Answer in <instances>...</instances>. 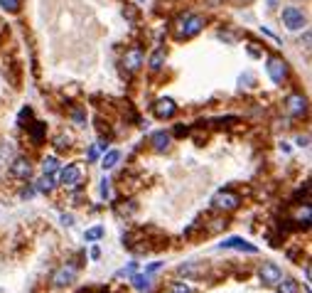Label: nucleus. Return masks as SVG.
Returning <instances> with one entry per match:
<instances>
[{"mask_svg": "<svg viewBox=\"0 0 312 293\" xmlns=\"http://www.w3.org/2000/svg\"><path fill=\"white\" fill-rule=\"evenodd\" d=\"M204 27V17L197 15V12H185L180 20H177V37L180 40H189L194 35H199Z\"/></svg>", "mask_w": 312, "mask_h": 293, "instance_id": "f257e3e1", "label": "nucleus"}, {"mask_svg": "<svg viewBox=\"0 0 312 293\" xmlns=\"http://www.w3.org/2000/svg\"><path fill=\"white\" fill-rule=\"evenodd\" d=\"M258 279H260L265 286H278L280 279H283V271L278 269V264H273V261H263L260 269H258Z\"/></svg>", "mask_w": 312, "mask_h": 293, "instance_id": "f03ea898", "label": "nucleus"}, {"mask_svg": "<svg viewBox=\"0 0 312 293\" xmlns=\"http://www.w3.org/2000/svg\"><path fill=\"white\" fill-rule=\"evenodd\" d=\"M265 69H268V76H270L275 84H283V81L288 79V62H285L283 57H278V55L268 59Z\"/></svg>", "mask_w": 312, "mask_h": 293, "instance_id": "7ed1b4c3", "label": "nucleus"}, {"mask_svg": "<svg viewBox=\"0 0 312 293\" xmlns=\"http://www.w3.org/2000/svg\"><path fill=\"white\" fill-rule=\"evenodd\" d=\"M283 25L288 30H303L308 25V17L303 15V10H298L295 5H290V7L283 10Z\"/></svg>", "mask_w": 312, "mask_h": 293, "instance_id": "20e7f679", "label": "nucleus"}, {"mask_svg": "<svg viewBox=\"0 0 312 293\" xmlns=\"http://www.w3.org/2000/svg\"><path fill=\"white\" fill-rule=\"evenodd\" d=\"M239 205H241V197H239L236 192H231V190H221V192L214 195V207H216V210L231 212V210H236Z\"/></svg>", "mask_w": 312, "mask_h": 293, "instance_id": "39448f33", "label": "nucleus"}, {"mask_svg": "<svg viewBox=\"0 0 312 293\" xmlns=\"http://www.w3.org/2000/svg\"><path fill=\"white\" fill-rule=\"evenodd\" d=\"M285 109H288L290 116L300 118V116L308 114V99H305L303 94H290V96L285 99Z\"/></svg>", "mask_w": 312, "mask_h": 293, "instance_id": "423d86ee", "label": "nucleus"}, {"mask_svg": "<svg viewBox=\"0 0 312 293\" xmlns=\"http://www.w3.org/2000/svg\"><path fill=\"white\" fill-rule=\"evenodd\" d=\"M143 62H145V55H143L140 47H130V50H125V55H123L125 72H138V69L143 67Z\"/></svg>", "mask_w": 312, "mask_h": 293, "instance_id": "0eeeda50", "label": "nucleus"}, {"mask_svg": "<svg viewBox=\"0 0 312 293\" xmlns=\"http://www.w3.org/2000/svg\"><path fill=\"white\" fill-rule=\"evenodd\" d=\"M76 271H79V266H76V264H66V266H62L59 271H54V276H52V284H54L57 289L69 286V284L76 279Z\"/></svg>", "mask_w": 312, "mask_h": 293, "instance_id": "6e6552de", "label": "nucleus"}, {"mask_svg": "<svg viewBox=\"0 0 312 293\" xmlns=\"http://www.w3.org/2000/svg\"><path fill=\"white\" fill-rule=\"evenodd\" d=\"M153 114L157 116V118H172L175 114H177V104L172 101V99H157L155 104H153Z\"/></svg>", "mask_w": 312, "mask_h": 293, "instance_id": "1a4fd4ad", "label": "nucleus"}, {"mask_svg": "<svg viewBox=\"0 0 312 293\" xmlns=\"http://www.w3.org/2000/svg\"><path fill=\"white\" fill-rule=\"evenodd\" d=\"M10 175L17 177V180H27V177L32 175L30 160H27V158H15V160H10Z\"/></svg>", "mask_w": 312, "mask_h": 293, "instance_id": "9d476101", "label": "nucleus"}, {"mask_svg": "<svg viewBox=\"0 0 312 293\" xmlns=\"http://www.w3.org/2000/svg\"><path fill=\"white\" fill-rule=\"evenodd\" d=\"M219 246H221V249H236V251H246V254H258V246H253V244H249V241H244L241 236L224 239Z\"/></svg>", "mask_w": 312, "mask_h": 293, "instance_id": "9b49d317", "label": "nucleus"}, {"mask_svg": "<svg viewBox=\"0 0 312 293\" xmlns=\"http://www.w3.org/2000/svg\"><path fill=\"white\" fill-rule=\"evenodd\" d=\"M59 182H62L64 187H76V185L81 182V170H79L76 165H69V168H64L62 175H59Z\"/></svg>", "mask_w": 312, "mask_h": 293, "instance_id": "f8f14e48", "label": "nucleus"}, {"mask_svg": "<svg viewBox=\"0 0 312 293\" xmlns=\"http://www.w3.org/2000/svg\"><path fill=\"white\" fill-rule=\"evenodd\" d=\"M150 143H153V148H155L157 153H162V150H167V148L172 146V136L165 133V131H157V133H153Z\"/></svg>", "mask_w": 312, "mask_h": 293, "instance_id": "ddd939ff", "label": "nucleus"}, {"mask_svg": "<svg viewBox=\"0 0 312 293\" xmlns=\"http://www.w3.org/2000/svg\"><path fill=\"white\" fill-rule=\"evenodd\" d=\"M180 274L185 279H197L199 274H204V264H185V266H180Z\"/></svg>", "mask_w": 312, "mask_h": 293, "instance_id": "4468645a", "label": "nucleus"}, {"mask_svg": "<svg viewBox=\"0 0 312 293\" xmlns=\"http://www.w3.org/2000/svg\"><path fill=\"white\" fill-rule=\"evenodd\" d=\"M148 64H150V69H153V72H160V69H162V64H165V50H155Z\"/></svg>", "mask_w": 312, "mask_h": 293, "instance_id": "2eb2a0df", "label": "nucleus"}, {"mask_svg": "<svg viewBox=\"0 0 312 293\" xmlns=\"http://www.w3.org/2000/svg\"><path fill=\"white\" fill-rule=\"evenodd\" d=\"M118 160H121V153H118V150H108V153L104 155V160H101V168H104V170H111V168H116Z\"/></svg>", "mask_w": 312, "mask_h": 293, "instance_id": "dca6fc26", "label": "nucleus"}, {"mask_svg": "<svg viewBox=\"0 0 312 293\" xmlns=\"http://www.w3.org/2000/svg\"><path fill=\"white\" fill-rule=\"evenodd\" d=\"M54 187H57V182H54L52 173H45V177H40V182H37V190L40 192H52Z\"/></svg>", "mask_w": 312, "mask_h": 293, "instance_id": "f3484780", "label": "nucleus"}, {"mask_svg": "<svg viewBox=\"0 0 312 293\" xmlns=\"http://www.w3.org/2000/svg\"><path fill=\"white\" fill-rule=\"evenodd\" d=\"M280 293H300V286H298V281H293V279H280Z\"/></svg>", "mask_w": 312, "mask_h": 293, "instance_id": "a211bd4d", "label": "nucleus"}, {"mask_svg": "<svg viewBox=\"0 0 312 293\" xmlns=\"http://www.w3.org/2000/svg\"><path fill=\"white\" fill-rule=\"evenodd\" d=\"M12 155H15V148H12V143L2 141V143H0V160H2V163H5V160L10 163V160H12Z\"/></svg>", "mask_w": 312, "mask_h": 293, "instance_id": "6ab92c4d", "label": "nucleus"}, {"mask_svg": "<svg viewBox=\"0 0 312 293\" xmlns=\"http://www.w3.org/2000/svg\"><path fill=\"white\" fill-rule=\"evenodd\" d=\"M130 281H133V286H135L138 291H145V289L150 286V281H148V274H145V276H143V274H133V279H130Z\"/></svg>", "mask_w": 312, "mask_h": 293, "instance_id": "aec40b11", "label": "nucleus"}, {"mask_svg": "<svg viewBox=\"0 0 312 293\" xmlns=\"http://www.w3.org/2000/svg\"><path fill=\"white\" fill-rule=\"evenodd\" d=\"M104 227H91V229H86V234H84V239L86 241H96V239H101L104 236Z\"/></svg>", "mask_w": 312, "mask_h": 293, "instance_id": "412c9836", "label": "nucleus"}, {"mask_svg": "<svg viewBox=\"0 0 312 293\" xmlns=\"http://www.w3.org/2000/svg\"><path fill=\"white\" fill-rule=\"evenodd\" d=\"M167 293H194V291H192V286H187L185 281H175V284L167 289Z\"/></svg>", "mask_w": 312, "mask_h": 293, "instance_id": "4be33fe9", "label": "nucleus"}, {"mask_svg": "<svg viewBox=\"0 0 312 293\" xmlns=\"http://www.w3.org/2000/svg\"><path fill=\"white\" fill-rule=\"evenodd\" d=\"M59 168V160L57 158H45V163H42V170L45 173H54Z\"/></svg>", "mask_w": 312, "mask_h": 293, "instance_id": "5701e85b", "label": "nucleus"}, {"mask_svg": "<svg viewBox=\"0 0 312 293\" xmlns=\"http://www.w3.org/2000/svg\"><path fill=\"white\" fill-rule=\"evenodd\" d=\"M0 7L7 12H17L20 10V0H0Z\"/></svg>", "mask_w": 312, "mask_h": 293, "instance_id": "b1692460", "label": "nucleus"}, {"mask_svg": "<svg viewBox=\"0 0 312 293\" xmlns=\"http://www.w3.org/2000/svg\"><path fill=\"white\" fill-rule=\"evenodd\" d=\"M71 118H74L79 126H84V123H86V116H84V111H81V109H74V111H71Z\"/></svg>", "mask_w": 312, "mask_h": 293, "instance_id": "393cba45", "label": "nucleus"}, {"mask_svg": "<svg viewBox=\"0 0 312 293\" xmlns=\"http://www.w3.org/2000/svg\"><path fill=\"white\" fill-rule=\"evenodd\" d=\"M101 195H104V197H111V180H108V177L101 180Z\"/></svg>", "mask_w": 312, "mask_h": 293, "instance_id": "a878e982", "label": "nucleus"}, {"mask_svg": "<svg viewBox=\"0 0 312 293\" xmlns=\"http://www.w3.org/2000/svg\"><path fill=\"white\" fill-rule=\"evenodd\" d=\"M133 274H135V264H128V266H125V269H121L116 276L121 279V276H133Z\"/></svg>", "mask_w": 312, "mask_h": 293, "instance_id": "bb28decb", "label": "nucleus"}, {"mask_svg": "<svg viewBox=\"0 0 312 293\" xmlns=\"http://www.w3.org/2000/svg\"><path fill=\"white\" fill-rule=\"evenodd\" d=\"M160 266H162V261H155L153 266H148V274H155V271H157Z\"/></svg>", "mask_w": 312, "mask_h": 293, "instance_id": "cd10ccee", "label": "nucleus"}, {"mask_svg": "<svg viewBox=\"0 0 312 293\" xmlns=\"http://www.w3.org/2000/svg\"><path fill=\"white\" fill-rule=\"evenodd\" d=\"M96 158H99V148L94 146L91 150H89V160H96Z\"/></svg>", "mask_w": 312, "mask_h": 293, "instance_id": "c85d7f7f", "label": "nucleus"}, {"mask_svg": "<svg viewBox=\"0 0 312 293\" xmlns=\"http://www.w3.org/2000/svg\"><path fill=\"white\" fill-rule=\"evenodd\" d=\"M62 222L66 224V227H71V224H74V222H71V215H62Z\"/></svg>", "mask_w": 312, "mask_h": 293, "instance_id": "c756f323", "label": "nucleus"}, {"mask_svg": "<svg viewBox=\"0 0 312 293\" xmlns=\"http://www.w3.org/2000/svg\"><path fill=\"white\" fill-rule=\"evenodd\" d=\"M99 256H101V251H99V246H94L91 249V259H99Z\"/></svg>", "mask_w": 312, "mask_h": 293, "instance_id": "7c9ffc66", "label": "nucleus"}, {"mask_svg": "<svg viewBox=\"0 0 312 293\" xmlns=\"http://www.w3.org/2000/svg\"><path fill=\"white\" fill-rule=\"evenodd\" d=\"M278 5V0H268V7H275Z\"/></svg>", "mask_w": 312, "mask_h": 293, "instance_id": "2f4dec72", "label": "nucleus"}]
</instances>
